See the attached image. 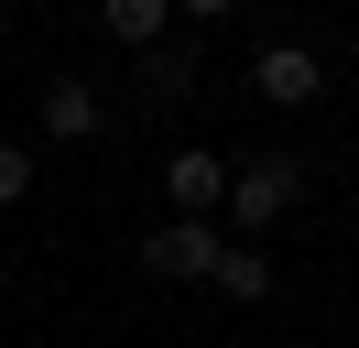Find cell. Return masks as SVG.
Listing matches in <instances>:
<instances>
[{
    "mask_svg": "<svg viewBox=\"0 0 359 348\" xmlns=\"http://www.w3.org/2000/svg\"><path fill=\"white\" fill-rule=\"evenodd\" d=\"M294 196H305V163H294V152H250V163H229L218 229H229V239H262V229H283V218H294Z\"/></svg>",
    "mask_w": 359,
    "mask_h": 348,
    "instance_id": "obj_1",
    "label": "cell"
},
{
    "mask_svg": "<svg viewBox=\"0 0 359 348\" xmlns=\"http://www.w3.org/2000/svg\"><path fill=\"white\" fill-rule=\"evenodd\" d=\"M218 250H229L218 218H163V229L142 239V261H153L163 283H207V272H218Z\"/></svg>",
    "mask_w": 359,
    "mask_h": 348,
    "instance_id": "obj_2",
    "label": "cell"
},
{
    "mask_svg": "<svg viewBox=\"0 0 359 348\" xmlns=\"http://www.w3.org/2000/svg\"><path fill=\"white\" fill-rule=\"evenodd\" d=\"M163 207L175 218H218L229 207V152H207V142H185V152H163Z\"/></svg>",
    "mask_w": 359,
    "mask_h": 348,
    "instance_id": "obj_3",
    "label": "cell"
},
{
    "mask_svg": "<svg viewBox=\"0 0 359 348\" xmlns=\"http://www.w3.org/2000/svg\"><path fill=\"white\" fill-rule=\"evenodd\" d=\"M316 87H327V55H316V44H262V55H250V98L305 109Z\"/></svg>",
    "mask_w": 359,
    "mask_h": 348,
    "instance_id": "obj_4",
    "label": "cell"
},
{
    "mask_svg": "<svg viewBox=\"0 0 359 348\" xmlns=\"http://www.w3.org/2000/svg\"><path fill=\"white\" fill-rule=\"evenodd\" d=\"M196 76H207V55H196L185 33H163L153 55H142V109H185V98H196Z\"/></svg>",
    "mask_w": 359,
    "mask_h": 348,
    "instance_id": "obj_5",
    "label": "cell"
},
{
    "mask_svg": "<svg viewBox=\"0 0 359 348\" xmlns=\"http://www.w3.org/2000/svg\"><path fill=\"white\" fill-rule=\"evenodd\" d=\"M98 130H109V98L88 76H55L44 87V142H98Z\"/></svg>",
    "mask_w": 359,
    "mask_h": 348,
    "instance_id": "obj_6",
    "label": "cell"
},
{
    "mask_svg": "<svg viewBox=\"0 0 359 348\" xmlns=\"http://www.w3.org/2000/svg\"><path fill=\"white\" fill-rule=\"evenodd\" d=\"M98 33L131 44V55H153V44L175 33V0H98Z\"/></svg>",
    "mask_w": 359,
    "mask_h": 348,
    "instance_id": "obj_7",
    "label": "cell"
},
{
    "mask_svg": "<svg viewBox=\"0 0 359 348\" xmlns=\"http://www.w3.org/2000/svg\"><path fill=\"white\" fill-rule=\"evenodd\" d=\"M207 283H218L229 304H262V294H272V261L250 250V239H229V250H218V272H207Z\"/></svg>",
    "mask_w": 359,
    "mask_h": 348,
    "instance_id": "obj_8",
    "label": "cell"
},
{
    "mask_svg": "<svg viewBox=\"0 0 359 348\" xmlns=\"http://www.w3.org/2000/svg\"><path fill=\"white\" fill-rule=\"evenodd\" d=\"M22 196H33V152H22V142H0V207H22Z\"/></svg>",
    "mask_w": 359,
    "mask_h": 348,
    "instance_id": "obj_9",
    "label": "cell"
},
{
    "mask_svg": "<svg viewBox=\"0 0 359 348\" xmlns=\"http://www.w3.org/2000/svg\"><path fill=\"white\" fill-rule=\"evenodd\" d=\"M175 11H185V22H229L240 0H175Z\"/></svg>",
    "mask_w": 359,
    "mask_h": 348,
    "instance_id": "obj_10",
    "label": "cell"
},
{
    "mask_svg": "<svg viewBox=\"0 0 359 348\" xmlns=\"http://www.w3.org/2000/svg\"><path fill=\"white\" fill-rule=\"evenodd\" d=\"M0 44H11V0H0Z\"/></svg>",
    "mask_w": 359,
    "mask_h": 348,
    "instance_id": "obj_11",
    "label": "cell"
},
{
    "mask_svg": "<svg viewBox=\"0 0 359 348\" xmlns=\"http://www.w3.org/2000/svg\"><path fill=\"white\" fill-rule=\"evenodd\" d=\"M0 294H11V250H0Z\"/></svg>",
    "mask_w": 359,
    "mask_h": 348,
    "instance_id": "obj_12",
    "label": "cell"
},
{
    "mask_svg": "<svg viewBox=\"0 0 359 348\" xmlns=\"http://www.w3.org/2000/svg\"><path fill=\"white\" fill-rule=\"evenodd\" d=\"M348 65H359V33H348Z\"/></svg>",
    "mask_w": 359,
    "mask_h": 348,
    "instance_id": "obj_13",
    "label": "cell"
}]
</instances>
